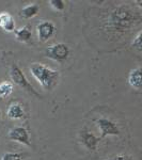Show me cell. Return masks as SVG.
<instances>
[{
    "label": "cell",
    "instance_id": "cell-1",
    "mask_svg": "<svg viewBox=\"0 0 142 160\" xmlns=\"http://www.w3.org/2000/svg\"><path fill=\"white\" fill-rule=\"evenodd\" d=\"M140 15L127 4H121L112 10L108 17L107 28L115 33H123L139 22Z\"/></svg>",
    "mask_w": 142,
    "mask_h": 160
},
{
    "label": "cell",
    "instance_id": "cell-2",
    "mask_svg": "<svg viewBox=\"0 0 142 160\" xmlns=\"http://www.w3.org/2000/svg\"><path fill=\"white\" fill-rule=\"evenodd\" d=\"M30 72L32 76L38 80V83L42 86L43 89L50 91L57 86L59 80V74L58 71L51 69L48 66L44 65L41 63H34L31 65Z\"/></svg>",
    "mask_w": 142,
    "mask_h": 160
},
{
    "label": "cell",
    "instance_id": "cell-3",
    "mask_svg": "<svg viewBox=\"0 0 142 160\" xmlns=\"http://www.w3.org/2000/svg\"><path fill=\"white\" fill-rule=\"evenodd\" d=\"M10 77H11L12 81H14L15 84H17V86L23 88V89L27 90L28 92L33 95H35L37 97H41L40 94L35 91L34 88L31 86V83L28 81V79L26 78V76L24 75V73H23V71L16 65V64H13L11 66V69H10Z\"/></svg>",
    "mask_w": 142,
    "mask_h": 160
},
{
    "label": "cell",
    "instance_id": "cell-4",
    "mask_svg": "<svg viewBox=\"0 0 142 160\" xmlns=\"http://www.w3.org/2000/svg\"><path fill=\"white\" fill-rule=\"evenodd\" d=\"M69 56V48L63 43H57L51 45L46 50V57L57 62H64Z\"/></svg>",
    "mask_w": 142,
    "mask_h": 160
},
{
    "label": "cell",
    "instance_id": "cell-5",
    "mask_svg": "<svg viewBox=\"0 0 142 160\" xmlns=\"http://www.w3.org/2000/svg\"><path fill=\"white\" fill-rule=\"evenodd\" d=\"M97 126L100 130V138H105L108 136H119L120 130H119L117 124L112 121L108 120L105 118H100L96 120Z\"/></svg>",
    "mask_w": 142,
    "mask_h": 160
},
{
    "label": "cell",
    "instance_id": "cell-6",
    "mask_svg": "<svg viewBox=\"0 0 142 160\" xmlns=\"http://www.w3.org/2000/svg\"><path fill=\"white\" fill-rule=\"evenodd\" d=\"M38 31V37L41 42L45 43L48 40L53 38V35L56 32V26L53 22H49V20H44V22H40L37 26Z\"/></svg>",
    "mask_w": 142,
    "mask_h": 160
},
{
    "label": "cell",
    "instance_id": "cell-7",
    "mask_svg": "<svg viewBox=\"0 0 142 160\" xmlns=\"http://www.w3.org/2000/svg\"><path fill=\"white\" fill-rule=\"evenodd\" d=\"M9 138L12 141H16L26 146H30V137L29 132L24 127H14L9 131Z\"/></svg>",
    "mask_w": 142,
    "mask_h": 160
},
{
    "label": "cell",
    "instance_id": "cell-8",
    "mask_svg": "<svg viewBox=\"0 0 142 160\" xmlns=\"http://www.w3.org/2000/svg\"><path fill=\"white\" fill-rule=\"evenodd\" d=\"M0 28L6 32H14L15 31V20L10 13H0Z\"/></svg>",
    "mask_w": 142,
    "mask_h": 160
},
{
    "label": "cell",
    "instance_id": "cell-9",
    "mask_svg": "<svg viewBox=\"0 0 142 160\" xmlns=\"http://www.w3.org/2000/svg\"><path fill=\"white\" fill-rule=\"evenodd\" d=\"M81 140L84 145L86 146L88 149H91V151H95L97 146V143H99V139L97 137H95L92 132H90L89 130L84 128V130L81 131Z\"/></svg>",
    "mask_w": 142,
    "mask_h": 160
},
{
    "label": "cell",
    "instance_id": "cell-10",
    "mask_svg": "<svg viewBox=\"0 0 142 160\" xmlns=\"http://www.w3.org/2000/svg\"><path fill=\"white\" fill-rule=\"evenodd\" d=\"M7 115L11 120H22L25 118V111L23 109L22 105L17 102H13L9 106L7 110Z\"/></svg>",
    "mask_w": 142,
    "mask_h": 160
},
{
    "label": "cell",
    "instance_id": "cell-11",
    "mask_svg": "<svg viewBox=\"0 0 142 160\" xmlns=\"http://www.w3.org/2000/svg\"><path fill=\"white\" fill-rule=\"evenodd\" d=\"M128 83L130 84V87H133L136 90L141 89V68L131 69L129 75H128Z\"/></svg>",
    "mask_w": 142,
    "mask_h": 160
},
{
    "label": "cell",
    "instance_id": "cell-12",
    "mask_svg": "<svg viewBox=\"0 0 142 160\" xmlns=\"http://www.w3.org/2000/svg\"><path fill=\"white\" fill-rule=\"evenodd\" d=\"M38 12H40V7L38 4H28V6H26L22 9V11L19 13V16L24 19H31L34 16H37Z\"/></svg>",
    "mask_w": 142,
    "mask_h": 160
},
{
    "label": "cell",
    "instance_id": "cell-13",
    "mask_svg": "<svg viewBox=\"0 0 142 160\" xmlns=\"http://www.w3.org/2000/svg\"><path fill=\"white\" fill-rule=\"evenodd\" d=\"M14 32H15V38H16V40L20 43L29 42L31 37H32V33H31V30L29 29L28 26L19 28V29L15 30Z\"/></svg>",
    "mask_w": 142,
    "mask_h": 160
},
{
    "label": "cell",
    "instance_id": "cell-14",
    "mask_svg": "<svg viewBox=\"0 0 142 160\" xmlns=\"http://www.w3.org/2000/svg\"><path fill=\"white\" fill-rule=\"evenodd\" d=\"M13 92V84L11 82H2L0 83V98H6Z\"/></svg>",
    "mask_w": 142,
    "mask_h": 160
},
{
    "label": "cell",
    "instance_id": "cell-15",
    "mask_svg": "<svg viewBox=\"0 0 142 160\" xmlns=\"http://www.w3.org/2000/svg\"><path fill=\"white\" fill-rule=\"evenodd\" d=\"M25 155L22 153H6L0 160H24Z\"/></svg>",
    "mask_w": 142,
    "mask_h": 160
},
{
    "label": "cell",
    "instance_id": "cell-16",
    "mask_svg": "<svg viewBox=\"0 0 142 160\" xmlns=\"http://www.w3.org/2000/svg\"><path fill=\"white\" fill-rule=\"evenodd\" d=\"M50 6L56 11H63L65 9V2L63 0H50L49 1Z\"/></svg>",
    "mask_w": 142,
    "mask_h": 160
},
{
    "label": "cell",
    "instance_id": "cell-17",
    "mask_svg": "<svg viewBox=\"0 0 142 160\" xmlns=\"http://www.w3.org/2000/svg\"><path fill=\"white\" fill-rule=\"evenodd\" d=\"M131 45H133V47L135 48L136 50L138 51H141L142 50V45H141V31H139L138 33H137V37L134 38L133 43H131Z\"/></svg>",
    "mask_w": 142,
    "mask_h": 160
},
{
    "label": "cell",
    "instance_id": "cell-18",
    "mask_svg": "<svg viewBox=\"0 0 142 160\" xmlns=\"http://www.w3.org/2000/svg\"><path fill=\"white\" fill-rule=\"evenodd\" d=\"M108 160H136V159L134 158L133 156H130V155L120 154V155H117V156L112 157V158H110Z\"/></svg>",
    "mask_w": 142,
    "mask_h": 160
},
{
    "label": "cell",
    "instance_id": "cell-19",
    "mask_svg": "<svg viewBox=\"0 0 142 160\" xmlns=\"http://www.w3.org/2000/svg\"><path fill=\"white\" fill-rule=\"evenodd\" d=\"M0 122H1V111H0Z\"/></svg>",
    "mask_w": 142,
    "mask_h": 160
}]
</instances>
